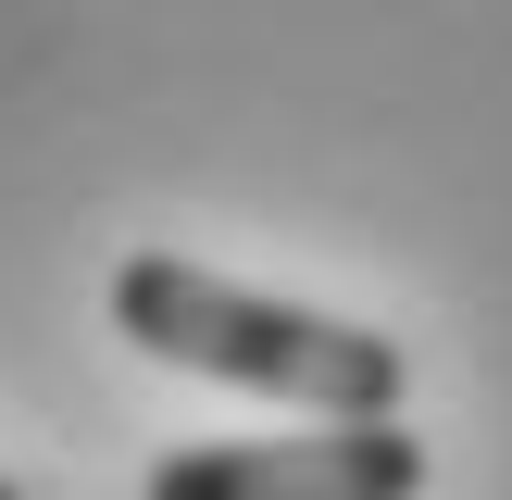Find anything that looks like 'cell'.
<instances>
[{
    "label": "cell",
    "instance_id": "1",
    "mask_svg": "<svg viewBox=\"0 0 512 500\" xmlns=\"http://www.w3.org/2000/svg\"><path fill=\"white\" fill-rule=\"evenodd\" d=\"M113 325L150 363L250 388V400H300L313 425H363V413H400V400H413V350L400 338H375V325H350V313L263 300V288H225V275L175 263V250L113 263Z\"/></svg>",
    "mask_w": 512,
    "mask_h": 500
},
{
    "label": "cell",
    "instance_id": "2",
    "mask_svg": "<svg viewBox=\"0 0 512 500\" xmlns=\"http://www.w3.org/2000/svg\"><path fill=\"white\" fill-rule=\"evenodd\" d=\"M138 500H425V438L400 413L300 425V438H200L163 450Z\"/></svg>",
    "mask_w": 512,
    "mask_h": 500
},
{
    "label": "cell",
    "instance_id": "3",
    "mask_svg": "<svg viewBox=\"0 0 512 500\" xmlns=\"http://www.w3.org/2000/svg\"><path fill=\"white\" fill-rule=\"evenodd\" d=\"M0 500H25V488H13V475H0Z\"/></svg>",
    "mask_w": 512,
    "mask_h": 500
}]
</instances>
